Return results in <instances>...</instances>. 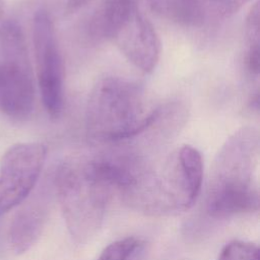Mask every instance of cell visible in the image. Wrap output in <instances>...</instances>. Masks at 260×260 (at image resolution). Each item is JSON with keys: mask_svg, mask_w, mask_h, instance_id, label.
Listing matches in <instances>:
<instances>
[{"mask_svg": "<svg viewBox=\"0 0 260 260\" xmlns=\"http://www.w3.org/2000/svg\"><path fill=\"white\" fill-rule=\"evenodd\" d=\"M258 156L257 129L242 127L225 140L211 167L204 198L206 216L221 220L258 211Z\"/></svg>", "mask_w": 260, "mask_h": 260, "instance_id": "6da1fadb", "label": "cell"}, {"mask_svg": "<svg viewBox=\"0 0 260 260\" xmlns=\"http://www.w3.org/2000/svg\"><path fill=\"white\" fill-rule=\"evenodd\" d=\"M161 107L149 108L142 87L126 78L106 76L92 86L85 112L91 138L117 142L135 137L157 121Z\"/></svg>", "mask_w": 260, "mask_h": 260, "instance_id": "7a4b0ae2", "label": "cell"}, {"mask_svg": "<svg viewBox=\"0 0 260 260\" xmlns=\"http://www.w3.org/2000/svg\"><path fill=\"white\" fill-rule=\"evenodd\" d=\"M87 34L94 41L114 43L137 69L150 73L160 55V41L136 0H104L89 17Z\"/></svg>", "mask_w": 260, "mask_h": 260, "instance_id": "3957f363", "label": "cell"}, {"mask_svg": "<svg viewBox=\"0 0 260 260\" xmlns=\"http://www.w3.org/2000/svg\"><path fill=\"white\" fill-rule=\"evenodd\" d=\"M52 184L70 237L78 245L88 243L103 224L112 195L91 177L84 160L60 164Z\"/></svg>", "mask_w": 260, "mask_h": 260, "instance_id": "277c9868", "label": "cell"}, {"mask_svg": "<svg viewBox=\"0 0 260 260\" xmlns=\"http://www.w3.org/2000/svg\"><path fill=\"white\" fill-rule=\"evenodd\" d=\"M35 82L20 25L6 20L0 26V113L23 121L35 108Z\"/></svg>", "mask_w": 260, "mask_h": 260, "instance_id": "5b68a950", "label": "cell"}, {"mask_svg": "<svg viewBox=\"0 0 260 260\" xmlns=\"http://www.w3.org/2000/svg\"><path fill=\"white\" fill-rule=\"evenodd\" d=\"M202 182V155L197 148L184 144L169 160L161 176H153L143 211L153 215L187 211L197 201Z\"/></svg>", "mask_w": 260, "mask_h": 260, "instance_id": "8992f818", "label": "cell"}, {"mask_svg": "<svg viewBox=\"0 0 260 260\" xmlns=\"http://www.w3.org/2000/svg\"><path fill=\"white\" fill-rule=\"evenodd\" d=\"M32 44L44 108L52 119H58L64 105V66L54 23L44 8L38 9L34 15Z\"/></svg>", "mask_w": 260, "mask_h": 260, "instance_id": "52a82bcc", "label": "cell"}, {"mask_svg": "<svg viewBox=\"0 0 260 260\" xmlns=\"http://www.w3.org/2000/svg\"><path fill=\"white\" fill-rule=\"evenodd\" d=\"M47 156L40 142L17 143L0 160V216L20 205L32 192Z\"/></svg>", "mask_w": 260, "mask_h": 260, "instance_id": "ba28073f", "label": "cell"}, {"mask_svg": "<svg viewBox=\"0 0 260 260\" xmlns=\"http://www.w3.org/2000/svg\"><path fill=\"white\" fill-rule=\"evenodd\" d=\"M160 16L188 26H203L235 14L232 0H148Z\"/></svg>", "mask_w": 260, "mask_h": 260, "instance_id": "9c48e42d", "label": "cell"}, {"mask_svg": "<svg viewBox=\"0 0 260 260\" xmlns=\"http://www.w3.org/2000/svg\"><path fill=\"white\" fill-rule=\"evenodd\" d=\"M45 185L23 203L14 215L8 231V242L16 254L27 251L39 239L48 218L51 191Z\"/></svg>", "mask_w": 260, "mask_h": 260, "instance_id": "30bf717a", "label": "cell"}, {"mask_svg": "<svg viewBox=\"0 0 260 260\" xmlns=\"http://www.w3.org/2000/svg\"><path fill=\"white\" fill-rule=\"evenodd\" d=\"M260 8L259 1L257 0L250 8L246 23L245 36L247 44V53L245 57L246 66L252 75L258 76L260 68V54H259V39H260Z\"/></svg>", "mask_w": 260, "mask_h": 260, "instance_id": "8fae6325", "label": "cell"}, {"mask_svg": "<svg viewBox=\"0 0 260 260\" xmlns=\"http://www.w3.org/2000/svg\"><path fill=\"white\" fill-rule=\"evenodd\" d=\"M217 260H259V249L251 242L231 241L220 250Z\"/></svg>", "mask_w": 260, "mask_h": 260, "instance_id": "7c38bea8", "label": "cell"}, {"mask_svg": "<svg viewBox=\"0 0 260 260\" xmlns=\"http://www.w3.org/2000/svg\"><path fill=\"white\" fill-rule=\"evenodd\" d=\"M139 246L140 241L134 237L117 240L102 251L98 260H129Z\"/></svg>", "mask_w": 260, "mask_h": 260, "instance_id": "4fadbf2b", "label": "cell"}, {"mask_svg": "<svg viewBox=\"0 0 260 260\" xmlns=\"http://www.w3.org/2000/svg\"><path fill=\"white\" fill-rule=\"evenodd\" d=\"M93 0H67L65 4V13L66 14L75 13L78 10L82 9L83 7L87 6Z\"/></svg>", "mask_w": 260, "mask_h": 260, "instance_id": "5bb4252c", "label": "cell"}, {"mask_svg": "<svg viewBox=\"0 0 260 260\" xmlns=\"http://www.w3.org/2000/svg\"><path fill=\"white\" fill-rule=\"evenodd\" d=\"M4 11H5V0H0V26L4 22L3 20Z\"/></svg>", "mask_w": 260, "mask_h": 260, "instance_id": "9a60e30c", "label": "cell"}]
</instances>
